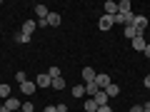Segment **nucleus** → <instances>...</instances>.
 <instances>
[{"label":"nucleus","mask_w":150,"mask_h":112,"mask_svg":"<svg viewBox=\"0 0 150 112\" xmlns=\"http://www.w3.org/2000/svg\"><path fill=\"white\" fill-rule=\"evenodd\" d=\"M83 107H85V112H98V105H95L93 97H90V100H85V105H83Z\"/></svg>","instance_id":"obj_20"},{"label":"nucleus","mask_w":150,"mask_h":112,"mask_svg":"<svg viewBox=\"0 0 150 112\" xmlns=\"http://www.w3.org/2000/svg\"><path fill=\"white\" fill-rule=\"evenodd\" d=\"M145 45H148L145 35H138V37H133V48H135V52H143V50H145Z\"/></svg>","instance_id":"obj_8"},{"label":"nucleus","mask_w":150,"mask_h":112,"mask_svg":"<svg viewBox=\"0 0 150 112\" xmlns=\"http://www.w3.org/2000/svg\"><path fill=\"white\" fill-rule=\"evenodd\" d=\"M55 110H58V112H68V105H63V102H60V105H55Z\"/></svg>","instance_id":"obj_26"},{"label":"nucleus","mask_w":150,"mask_h":112,"mask_svg":"<svg viewBox=\"0 0 150 112\" xmlns=\"http://www.w3.org/2000/svg\"><path fill=\"white\" fill-rule=\"evenodd\" d=\"M110 75H105V72H100V75H95V85H98V90H105L108 85H110Z\"/></svg>","instance_id":"obj_4"},{"label":"nucleus","mask_w":150,"mask_h":112,"mask_svg":"<svg viewBox=\"0 0 150 112\" xmlns=\"http://www.w3.org/2000/svg\"><path fill=\"white\" fill-rule=\"evenodd\" d=\"M48 75H50V80H55V77H60V67H50V70H48Z\"/></svg>","instance_id":"obj_23"},{"label":"nucleus","mask_w":150,"mask_h":112,"mask_svg":"<svg viewBox=\"0 0 150 112\" xmlns=\"http://www.w3.org/2000/svg\"><path fill=\"white\" fill-rule=\"evenodd\" d=\"M35 15L40 18V20H48V15H50L48 5H35Z\"/></svg>","instance_id":"obj_12"},{"label":"nucleus","mask_w":150,"mask_h":112,"mask_svg":"<svg viewBox=\"0 0 150 112\" xmlns=\"http://www.w3.org/2000/svg\"><path fill=\"white\" fill-rule=\"evenodd\" d=\"M43 112H58V110H55V105H50V107H45Z\"/></svg>","instance_id":"obj_31"},{"label":"nucleus","mask_w":150,"mask_h":112,"mask_svg":"<svg viewBox=\"0 0 150 112\" xmlns=\"http://www.w3.org/2000/svg\"><path fill=\"white\" fill-rule=\"evenodd\" d=\"M133 25H135V30L140 32V35H145V30L150 27V20L145 15H135V20H133Z\"/></svg>","instance_id":"obj_1"},{"label":"nucleus","mask_w":150,"mask_h":112,"mask_svg":"<svg viewBox=\"0 0 150 112\" xmlns=\"http://www.w3.org/2000/svg\"><path fill=\"white\" fill-rule=\"evenodd\" d=\"M93 100H95V105H98V107H103V105H108V100H110V97L105 95V90H98Z\"/></svg>","instance_id":"obj_9"},{"label":"nucleus","mask_w":150,"mask_h":112,"mask_svg":"<svg viewBox=\"0 0 150 112\" xmlns=\"http://www.w3.org/2000/svg\"><path fill=\"white\" fill-rule=\"evenodd\" d=\"M103 10H105V15L115 18V15H118V3H112V0H105V3H103Z\"/></svg>","instance_id":"obj_5"},{"label":"nucleus","mask_w":150,"mask_h":112,"mask_svg":"<svg viewBox=\"0 0 150 112\" xmlns=\"http://www.w3.org/2000/svg\"><path fill=\"white\" fill-rule=\"evenodd\" d=\"M35 85L38 87H50V85H53V80H50L48 72H43V75H38V77H35Z\"/></svg>","instance_id":"obj_7"},{"label":"nucleus","mask_w":150,"mask_h":112,"mask_svg":"<svg viewBox=\"0 0 150 112\" xmlns=\"http://www.w3.org/2000/svg\"><path fill=\"white\" fill-rule=\"evenodd\" d=\"M143 112H150V102H145V105H143Z\"/></svg>","instance_id":"obj_32"},{"label":"nucleus","mask_w":150,"mask_h":112,"mask_svg":"<svg viewBox=\"0 0 150 112\" xmlns=\"http://www.w3.org/2000/svg\"><path fill=\"white\" fill-rule=\"evenodd\" d=\"M123 35H125V37H128V40H133V37H138V35H140V32H138V30H135V25H133V22H130V25H125V30H123Z\"/></svg>","instance_id":"obj_14"},{"label":"nucleus","mask_w":150,"mask_h":112,"mask_svg":"<svg viewBox=\"0 0 150 112\" xmlns=\"http://www.w3.org/2000/svg\"><path fill=\"white\" fill-rule=\"evenodd\" d=\"M20 110H23V112H33L35 107H33V102H23V107H20Z\"/></svg>","instance_id":"obj_25"},{"label":"nucleus","mask_w":150,"mask_h":112,"mask_svg":"<svg viewBox=\"0 0 150 112\" xmlns=\"http://www.w3.org/2000/svg\"><path fill=\"white\" fill-rule=\"evenodd\" d=\"M73 97H75V100L85 97V85H75V87H73Z\"/></svg>","instance_id":"obj_18"},{"label":"nucleus","mask_w":150,"mask_h":112,"mask_svg":"<svg viewBox=\"0 0 150 112\" xmlns=\"http://www.w3.org/2000/svg\"><path fill=\"white\" fill-rule=\"evenodd\" d=\"M98 27H100L103 32H108V30H112V27H115V20H112L110 15H105V13H103L100 20H98Z\"/></svg>","instance_id":"obj_3"},{"label":"nucleus","mask_w":150,"mask_h":112,"mask_svg":"<svg viewBox=\"0 0 150 112\" xmlns=\"http://www.w3.org/2000/svg\"><path fill=\"white\" fill-rule=\"evenodd\" d=\"M35 27H38V22H35V20H25V22H23V27H20V32L30 37L33 32H35Z\"/></svg>","instance_id":"obj_6"},{"label":"nucleus","mask_w":150,"mask_h":112,"mask_svg":"<svg viewBox=\"0 0 150 112\" xmlns=\"http://www.w3.org/2000/svg\"><path fill=\"white\" fill-rule=\"evenodd\" d=\"M95 70H93V67H83V82H85V85H88V82H93V80H95Z\"/></svg>","instance_id":"obj_10"},{"label":"nucleus","mask_w":150,"mask_h":112,"mask_svg":"<svg viewBox=\"0 0 150 112\" xmlns=\"http://www.w3.org/2000/svg\"><path fill=\"white\" fill-rule=\"evenodd\" d=\"M13 95V90H10V85H5V82H0V97L3 100H8V97Z\"/></svg>","instance_id":"obj_17"},{"label":"nucleus","mask_w":150,"mask_h":112,"mask_svg":"<svg viewBox=\"0 0 150 112\" xmlns=\"http://www.w3.org/2000/svg\"><path fill=\"white\" fill-rule=\"evenodd\" d=\"M50 87H55V90H63V87H65V80H63V75H60V77H55Z\"/></svg>","instance_id":"obj_21"},{"label":"nucleus","mask_w":150,"mask_h":112,"mask_svg":"<svg viewBox=\"0 0 150 112\" xmlns=\"http://www.w3.org/2000/svg\"><path fill=\"white\" fill-rule=\"evenodd\" d=\"M130 8H133V5H130V0H120V3H118V13H123V15H125V13H133Z\"/></svg>","instance_id":"obj_16"},{"label":"nucleus","mask_w":150,"mask_h":112,"mask_svg":"<svg viewBox=\"0 0 150 112\" xmlns=\"http://www.w3.org/2000/svg\"><path fill=\"white\" fill-rule=\"evenodd\" d=\"M143 55H145V57H148V60H150V43H148V45H145V50H143Z\"/></svg>","instance_id":"obj_28"},{"label":"nucleus","mask_w":150,"mask_h":112,"mask_svg":"<svg viewBox=\"0 0 150 112\" xmlns=\"http://www.w3.org/2000/svg\"><path fill=\"white\" fill-rule=\"evenodd\" d=\"M15 80H18V85H23V82H28V77H25V72H15Z\"/></svg>","instance_id":"obj_24"},{"label":"nucleus","mask_w":150,"mask_h":112,"mask_svg":"<svg viewBox=\"0 0 150 112\" xmlns=\"http://www.w3.org/2000/svg\"><path fill=\"white\" fill-rule=\"evenodd\" d=\"M98 112H112V110H110L108 105H103V107H98Z\"/></svg>","instance_id":"obj_30"},{"label":"nucleus","mask_w":150,"mask_h":112,"mask_svg":"<svg viewBox=\"0 0 150 112\" xmlns=\"http://www.w3.org/2000/svg\"><path fill=\"white\" fill-rule=\"evenodd\" d=\"M35 90H38V85H35V82H30V80L20 85V92H23V95H33Z\"/></svg>","instance_id":"obj_11"},{"label":"nucleus","mask_w":150,"mask_h":112,"mask_svg":"<svg viewBox=\"0 0 150 112\" xmlns=\"http://www.w3.org/2000/svg\"><path fill=\"white\" fill-rule=\"evenodd\" d=\"M3 107H5L8 112H18V110H20V107H23V102L18 100L15 95H10V97H8V100H3Z\"/></svg>","instance_id":"obj_2"},{"label":"nucleus","mask_w":150,"mask_h":112,"mask_svg":"<svg viewBox=\"0 0 150 112\" xmlns=\"http://www.w3.org/2000/svg\"><path fill=\"white\" fill-rule=\"evenodd\" d=\"M105 95H108V97H118V95H120V87L115 85V82H110V85L105 87Z\"/></svg>","instance_id":"obj_15"},{"label":"nucleus","mask_w":150,"mask_h":112,"mask_svg":"<svg viewBox=\"0 0 150 112\" xmlns=\"http://www.w3.org/2000/svg\"><path fill=\"white\" fill-rule=\"evenodd\" d=\"M143 85H145V87H148V90H150V75H145V80H143Z\"/></svg>","instance_id":"obj_29"},{"label":"nucleus","mask_w":150,"mask_h":112,"mask_svg":"<svg viewBox=\"0 0 150 112\" xmlns=\"http://www.w3.org/2000/svg\"><path fill=\"white\" fill-rule=\"evenodd\" d=\"M18 112H23V110H18Z\"/></svg>","instance_id":"obj_34"},{"label":"nucleus","mask_w":150,"mask_h":112,"mask_svg":"<svg viewBox=\"0 0 150 112\" xmlns=\"http://www.w3.org/2000/svg\"><path fill=\"white\" fill-rule=\"evenodd\" d=\"M0 112H8V110H5V107H0Z\"/></svg>","instance_id":"obj_33"},{"label":"nucleus","mask_w":150,"mask_h":112,"mask_svg":"<svg viewBox=\"0 0 150 112\" xmlns=\"http://www.w3.org/2000/svg\"><path fill=\"white\" fill-rule=\"evenodd\" d=\"M60 22H63V18H60L58 13H50V15H48V20H45V25H53V27H58Z\"/></svg>","instance_id":"obj_13"},{"label":"nucleus","mask_w":150,"mask_h":112,"mask_svg":"<svg viewBox=\"0 0 150 112\" xmlns=\"http://www.w3.org/2000/svg\"><path fill=\"white\" fill-rule=\"evenodd\" d=\"M15 43H30V37H28V35H23V32L18 30V32H15Z\"/></svg>","instance_id":"obj_22"},{"label":"nucleus","mask_w":150,"mask_h":112,"mask_svg":"<svg viewBox=\"0 0 150 112\" xmlns=\"http://www.w3.org/2000/svg\"><path fill=\"white\" fill-rule=\"evenodd\" d=\"M95 92H98V85H95V80H93V82H88V85H85V95L88 97H95Z\"/></svg>","instance_id":"obj_19"},{"label":"nucleus","mask_w":150,"mask_h":112,"mask_svg":"<svg viewBox=\"0 0 150 112\" xmlns=\"http://www.w3.org/2000/svg\"><path fill=\"white\" fill-rule=\"evenodd\" d=\"M0 82H3V80H0Z\"/></svg>","instance_id":"obj_35"},{"label":"nucleus","mask_w":150,"mask_h":112,"mask_svg":"<svg viewBox=\"0 0 150 112\" xmlns=\"http://www.w3.org/2000/svg\"><path fill=\"white\" fill-rule=\"evenodd\" d=\"M128 112H143V105H135V107H130Z\"/></svg>","instance_id":"obj_27"}]
</instances>
